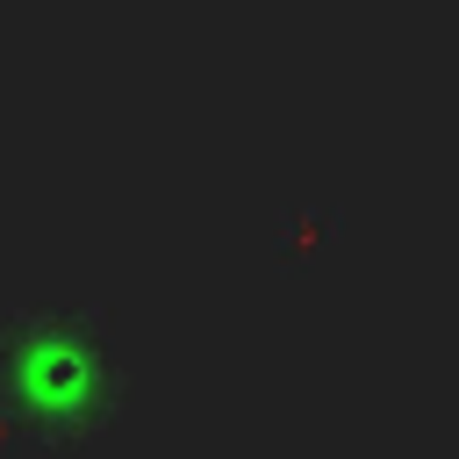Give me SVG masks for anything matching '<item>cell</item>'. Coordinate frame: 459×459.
Returning a JSON list of instances; mask_svg holds the SVG:
<instances>
[{"label": "cell", "mask_w": 459, "mask_h": 459, "mask_svg": "<svg viewBox=\"0 0 459 459\" xmlns=\"http://www.w3.org/2000/svg\"><path fill=\"white\" fill-rule=\"evenodd\" d=\"M122 344L100 316L36 301L0 316V437L36 452L93 445L122 416Z\"/></svg>", "instance_id": "cell-1"}]
</instances>
